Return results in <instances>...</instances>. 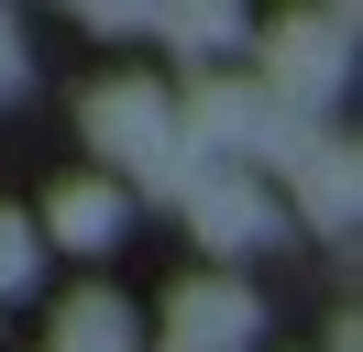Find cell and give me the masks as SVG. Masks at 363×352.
<instances>
[{
    "label": "cell",
    "mask_w": 363,
    "mask_h": 352,
    "mask_svg": "<svg viewBox=\"0 0 363 352\" xmlns=\"http://www.w3.org/2000/svg\"><path fill=\"white\" fill-rule=\"evenodd\" d=\"M165 330H177L165 352H242V341H253V297H242L231 275H199V286L165 297Z\"/></svg>",
    "instance_id": "3"
},
{
    "label": "cell",
    "mask_w": 363,
    "mask_h": 352,
    "mask_svg": "<svg viewBox=\"0 0 363 352\" xmlns=\"http://www.w3.org/2000/svg\"><path fill=\"white\" fill-rule=\"evenodd\" d=\"M187 220H199L209 253H264V242H275V198L253 187V176H220V165L187 187Z\"/></svg>",
    "instance_id": "2"
},
{
    "label": "cell",
    "mask_w": 363,
    "mask_h": 352,
    "mask_svg": "<svg viewBox=\"0 0 363 352\" xmlns=\"http://www.w3.org/2000/svg\"><path fill=\"white\" fill-rule=\"evenodd\" d=\"M297 176H308V220L341 231V220H352V154L341 143H297Z\"/></svg>",
    "instance_id": "5"
},
{
    "label": "cell",
    "mask_w": 363,
    "mask_h": 352,
    "mask_svg": "<svg viewBox=\"0 0 363 352\" xmlns=\"http://www.w3.org/2000/svg\"><path fill=\"white\" fill-rule=\"evenodd\" d=\"M23 275H33V220H11V209H0V297H11Z\"/></svg>",
    "instance_id": "7"
},
{
    "label": "cell",
    "mask_w": 363,
    "mask_h": 352,
    "mask_svg": "<svg viewBox=\"0 0 363 352\" xmlns=\"http://www.w3.org/2000/svg\"><path fill=\"white\" fill-rule=\"evenodd\" d=\"M11 88H23V33L0 22V99H11Z\"/></svg>",
    "instance_id": "9"
},
{
    "label": "cell",
    "mask_w": 363,
    "mask_h": 352,
    "mask_svg": "<svg viewBox=\"0 0 363 352\" xmlns=\"http://www.w3.org/2000/svg\"><path fill=\"white\" fill-rule=\"evenodd\" d=\"M341 55H352V11H297L286 33L264 44V77H253V88H264L275 110H286V99L308 110V99H330V77H341Z\"/></svg>",
    "instance_id": "1"
},
{
    "label": "cell",
    "mask_w": 363,
    "mask_h": 352,
    "mask_svg": "<svg viewBox=\"0 0 363 352\" xmlns=\"http://www.w3.org/2000/svg\"><path fill=\"white\" fill-rule=\"evenodd\" d=\"M55 352H133V319H121V297H77L67 319H55Z\"/></svg>",
    "instance_id": "6"
},
{
    "label": "cell",
    "mask_w": 363,
    "mask_h": 352,
    "mask_svg": "<svg viewBox=\"0 0 363 352\" xmlns=\"http://www.w3.org/2000/svg\"><path fill=\"white\" fill-rule=\"evenodd\" d=\"M155 33H177V44H220L231 11H177V22H155Z\"/></svg>",
    "instance_id": "8"
},
{
    "label": "cell",
    "mask_w": 363,
    "mask_h": 352,
    "mask_svg": "<svg viewBox=\"0 0 363 352\" xmlns=\"http://www.w3.org/2000/svg\"><path fill=\"white\" fill-rule=\"evenodd\" d=\"M45 231L67 242V253H99V242L121 231V187L111 176H67V187L45 198Z\"/></svg>",
    "instance_id": "4"
}]
</instances>
